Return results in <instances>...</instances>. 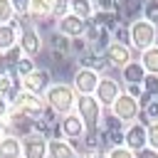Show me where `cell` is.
Wrapping results in <instances>:
<instances>
[{
    "instance_id": "6da1fadb",
    "label": "cell",
    "mask_w": 158,
    "mask_h": 158,
    "mask_svg": "<svg viewBox=\"0 0 158 158\" xmlns=\"http://www.w3.org/2000/svg\"><path fill=\"white\" fill-rule=\"evenodd\" d=\"M44 101H47V106H49L52 111L67 116V114H72V111L77 109V91H74V86L59 81V84H52V86L44 91Z\"/></svg>"
},
{
    "instance_id": "7a4b0ae2",
    "label": "cell",
    "mask_w": 158,
    "mask_h": 158,
    "mask_svg": "<svg viewBox=\"0 0 158 158\" xmlns=\"http://www.w3.org/2000/svg\"><path fill=\"white\" fill-rule=\"evenodd\" d=\"M104 106L99 104V99L94 96V94H86V96H77V114H79V118L84 121V126H86V131H96L99 126H101V118H104V111H101Z\"/></svg>"
},
{
    "instance_id": "3957f363",
    "label": "cell",
    "mask_w": 158,
    "mask_h": 158,
    "mask_svg": "<svg viewBox=\"0 0 158 158\" xmlns=\"http://www.w3.org/2000/svg\"><path fill=\"white\" fill-rule=\"evenodd\" d=\"M128 32H131V47L133 49H141V52L148 49V47H153L156 40H158V27L151 25L148 20H143V17L133 20L128 25Z\"/></svg>"
},
{
    "instance_id": "277c9868",
    "label": "cell",
    "mask_w": 158,
    "mask_h": 158,
    "mask_svg": "<svg viewBox=\"0 0 158 158\" xmlns=\"http://www.w3.org/2000/svg\"><path fill=\"white\" fill-rule=\"evenodd\" d=\"M111 116L114 118H118L121 123H133L141 114H143V109H141V101L136 99V96H131V94H121L114 104H111Z\"/></svg>"
},
{
    "instance_id": "5b68a950",
    "label": "cell",
    "mask_w": 158,
    "mask_h": 158,
    "mask_svg": "<svg viewBox=\"0 0 158 158\" xmlns=\"http://www.w3.org/2000/svg\"><path fill=\"white\" fill-rule=\"evenodd\" d=\"M12 109H17V111H22V114H27L30 118H35V121H37V118H42V116H44V111H47L49 106H47L44 96L32 94V91H20V96L15 99Z\"/></svg>"
},
{
    "instance_id": "8992f818",
    "label": "cell",
    "mask_w": 158,
    "mask_h": 158,
    "mask_svg": "<svg viewBox=\"0 0 158 158\" xmlns=\"http://www.w3.org/2000/svg\"><path fill=\"white\" fill-rule=\"evenodd\" d=\"M123 94V89H121V84H118V79H114V77H109V74H101L99 77V86H96V99H99V104L101 106H109L111 109V104L118 99Z\"/></svg>"
},
{
    "instance_id": "52a82bcc",
    "label": "cell",
    "mask_w": 158,
    "mask_h": 158,
    "mask_svg": "<svg viewBox=\"0 0 158 158\" xmlns=\"http://www.w3.org/2000/svg\"><path fill=\"white\" fill-rule=\"evenodd\" d=\"M96 86H99V72H94L89 67H77L74 69V91H77V96L96 94Z\"/></svg>"
},
{
    "instance_id": "ba28073f",
    "label": "cell",
    "mask_w": 158,
    "mask_h": 158,
    "mask_svg": "<svg viewBox=\"0 0 158 158\" xmlns=\"http://www.w3.org/2000/svg\"><path fill=\"white\" fill-rule=\"evenodd\" d=\"M86 27H89V20L79 17V15H72L67 12L59 22H57V32L69 37V40H77V37H84L86 35Z\"/></svg>"
},
{
    "instance_id": "9c48e42d",
    "label": "cell",
    "mask_w": 158,
    "mask_h": 158,
    "mask_svg": "<svg viewBox=\"0 0 158 158\" xmlns=\"http://www.w3.org/2000/svg\"><path fill=\"white\" fill-rule=\"evenodd\" d=\"M20 49H22V54L25 57H37L40 52H42V47H44V42H42V35H40V30L37 27H22L20 30Z\"/></svg>"
},
{
    "instance_id": "30bf717a",
    "label": "cell",
    "mask_w": 158,
    "mask_h": 158,
    "mask_svg": "<svg viewBox=\"0 0 158 158\" xmlns=\"http://www.w3.org/2000/svg\"><path fill=\"white\" fill-rule=\"evenodd\" d=\"M49 86H52V74L47 69H35L27 77H22V91H32V94L44 96V91Z\"/></svg>"
},
{
    "instance_id": "8fae6325",
    "label": "cell",
    "mask_w": 158,
    "mask_h": 158,
    "mask_svg": "<svg viewBox=\"0 0 158 158\" xmlns=\"http://www.w3.org/2000/svg\"><path fill=\"white\" fill-rule=\"evenodd\" d=\"M59 128H62V136H64L69 143H74V141H81V138H84V133H86V126H84V121L79 118V114H77V111L67 114V116L62 118Z\"/></svg>"
},
{
    "instance_id": "7c38bea8",
    "label": "cell",
    "mask_w": 158,
    "mask_h": 158,
    "mask_svg": "<svg viewBox=\"0 0 158 158\" xmlns=\"http://www.w3.org/2000/svg\"><path fill=\"white\" fill-rule=\"evenodd\" d=\"M104 57H106L109 67H116V69H123L128 62H133L131 59V44H121V42H111L106 47Z\"/></svg>"
},
{
    "instance_id": "4fadbf2b",
    "label": "cell",
    "mask_w": 158,
    "mask_h": 158,
    "mask_svg": "<svg viewBox=\"0 0 158 158\" xmlns=\"http://www.w3.org/2000/svg\"><path fill=\"white\" fill-rule=\"evenodd\" d=\"M123 146H126V148H131L133 153H138V151L148 148V131H146V126H143V123H136V121H133V123H128Z\"/></svg>"
},
{
    "instance_id": "5bb4252c",
    "label": "cell",
    "mask_w": 158,
    "mask_h": 158,
    "mask_svg": "<svg viewBox=\"0 0 158 158\" xmlns=\"http://www.w3.org/2000/svg\"><path fill=\"white\" fill-rule=\"evenodd\" d=\"M22 158H47V138L30 133L22 138Z\"/></svg>"
},
{
    "instance_id": "9a60e30c",
    "label": "cell",
    "mask_w": 158,
    "mask_h": 158,
    "mask_svg": "<svg viewBox=\"0 0 158 158\" xmlns=\"http://www.w3.org/2000/svg\"><path fill=\"white\" fill-rule=\"evenodd\" d=\"M47 158H79L74 143L67 138H49L47 141Z\"/></svg>"
},
{
    "instance_id": "2e32d148",
    "label": "cell",
    "mask_w": 158,
    "mask_h": 158,
    "mask_svg": "<svg viewBox=\"0 0 158 158\" xmlns=\"http://www.w3.org/2000/svg\"><path fill=\"white\" fill-rule=\"evenodd\" d=\"M54 7L57 0H30L27 15L30 20H54Z\"/></svg>"
},
{
    "instance_id": "e0dca14e",
    "label": "cell",
    "mask_w": 158,
    "mask_h": 158,
    "mask_svg": "<svg viewBox=\"0 0 158 158\" xmlns=\"http://www.w3.org/2000/svg\"><path fill=\"white\" fill-rule=\"evenodd\" d=\"M20 42V30H17V22H7V25H0V54L17 47Z\"/></svg>"
},
{
    "instance_id": "ac0fdd59",
    "label": "cell",
    "mask_w": 158,
    "mask_h": 158,
    "mask_svg": "<svg viewBox=\"0 0 158 158\" xmlns=\"http://www.w3.org/2000/svg\"><path fill=\"white\" fill-rule=\"evenodd\" d=\"M0 158H22V138L10 133L0 141Z\"/></svg>"
},
{
    "instance_id": "d6986e66",
    "label": "cell",
    "mask_w": 158,
    "mask_h": 158,
    "mask_svg": "<svg viewBox=\"0 0 158 158\" xmlns=\"http://www.w3.org/2000/svg\"><path fill=\"white\" fill-rule=\"evenodd\" d=\"M121 79L126 81V84H143V79H146V69H143V64L141 62H128L123 69H121Z\"/></svg>"
},
{
    "instance_id": "ffe728a7",
    "label": "cell",
    "mask_w": 158,
    "mask_h": 158,
    "mask_svg": "<svg viewBox=\"0 0 158 158\" xmlns=\"http://www.w3.org/2000/svg\"><path fill=\"white\" fill-rule=\"evenodd\" d=\"M69 12L72 15H79L84 20H91L94 12H96V7H94L91 0H69Z\"/></svg>"
},
{
    "instance_id": "44dd1931",
    "label": "cell",
    "mask_w": 158,
    "mask_h": 158,
    "mask_svg": "<svg viewBox=\"0 0 158 158\" xmlns=\"http://www.w3.org/2000/svg\"><path fill=\"white\" fill-rule=\"evenodd\" d=\"M141 64H143L146 74H158V44L143 49V54H141Z\"/></svg>"
},
{
    "instance_id": "7402d4cb",
    "label": "cell",
    "mask_w": 158,
    "mask_h": 158,
    "mask_svg": "<svg viewBox=\"0 0 158 158\" xmlns=\"http://www.w3.org/2000/svg\"><path fill=\"white\" fill-rule=\"evenodd\" d=\"M15 15H17V10H15L12 0H0V25L15 22Z\"/></svg>"
},
{
    "instance_id": "603a6c76",
    "label": "cell",
    "mask_w": 158,
    "mask_h": 158,
    "mask_svg": "<svg viewBox=\"0 0 158 158\" xmlns=\"http://www.w3.org/2000/svg\"><path fill=\"white\" fill-rule=\"evenodd\" d=\"M143 20H148L151 25L158 27V0H146V5H143Z\"/></svg>"
},
{
    "instance_id": "cb8c5ba5",
    "label": "cell",
    "mask_w": 158,
    "mask_h": 158,
    "mask_svg": "<svg viewBox=\"0 0 158 158\" xmlns=\"http://www.w3.org/2000/svg\"><path fill=\"white\" fill-rule=\"evenodd\" d=\"M143 91L151 94L153 99H158V74H146V79H143Z\"/></svg>"
},
{
    "instance_id": "d4e9b609",
    "label": "cell",
    "mask_w": 158,
    "mask_h": 158,
    "mask_svg": "<svg viewBox=\"0 0 158 158\" xmlns=\"http://www.w3.org/2000/svg\"><path fill=\"white\" fill-rule=\"evenodd\" d=\"M106 156L109 158H136V153L131 148H126V146H114V148L106 151Z\"/></svg>"
},
{
    "instance_id": "484cf974",
    "label": "cell",
    "mask_w": 158,
    "mask_h": 158,
    "mask_svg": "<svg viewBox=\"0 0 158 158\" xmlns=\"http://www.w3.org/2000/svg\"><path fill=\"white\" fill-rule=\"evenodd\" d=\"M116 40L114 42H121V44H131V32H128V27L126 25H116V30L111 32Z\"/></svg>"
},
{
    "instance_id": "4316f807",
    "label": "cell",
    "mask_w": 158,
    "mask_h": 158,
    "mask_svg": "<svg viewBox=\"0 0 158 158\" xmlns=\"http://www.w3.org/2000/svg\"><path fill=\"white\" fill-rule=\"evenodd\" d=\"M15 72H17L20 77H27L30 72H35V64H32V57H22V59L17 62V67H15Z\"/></svg>"
},
{
    "instance_id": "83f0119b",
    "label": "cell",
    "mask_w": 158,
    "mask_h": 158,
    "mask_svg": "<svg viewBox=\"0 0 158 158\" xmlns=\"http://www.w3.org/2000/svg\"><path fill=\"white\" fill-rule=\"evenodd\" d=\"M146 131H148V146L153 151H158V121H151L146 126Z\"/></svg>"
},
{
    "instance_id": "f1b7e54d",
    "label": "cell",
    "mask_w": 158,
    "mask_h": 158,
    "mask_svg": "<svg viewBox=\"0 0 158 158\" xmlns=\"http://www.w3.org/2000/svg\"><path fill=\"white\" fill-rule=\"evenodd\" d=\"M91 2H94V7H96V10L116 12V7H118V2H121V0H91Z\"/></svg>"
},
{
    "instance_id": "f546056e",
    "label": "cell",
    "mask_w": 158,
    "mask_h": 158,
    "mask_svg": "<svg viewBox=\"0 0 158 158\" xmlns=\"http://www.w3.org/2000/svg\"><path fill=\"white\" fill-rule=\"evenodd\" d=\"M143 114L148 121H158V99H151L146 106H143Z\"/></svg>"
},
{
    "instance_id": "4dcf8cb0",
    "label": "cell",
    "mask_w": 158,
    "mask_h": 158,
    "mask_svg": "<svg viewBox=\"0 0 158 158\" xmlns=\"http://www.w3.org/2000/svg\"><path fill=\"white\" fill-rule=\"evenodd\" d=\"M86 49H91L86 37H77V40H72V52H77V54H84Z\"/></svg>"
},
{
    "instance_id": "1f68e13d",
    "label": "cell",
    "mask_w": 158,
    "mask_h": 158,
    "mask_svg": "<svg viewBox=\"0 0 158 158\" xmlns=\"http://www.w3.org/2000/svg\"><path fill=\"white\" fill-rule=\"evenodd\" d=\"M17 15H27V7H30V0H12Z\"/></svg>"
},
{
    "instance_id": "d6a6232c",
    "label": "cell",
    "mask_w": 158,
    "mask_h": 158,
    "mask_svg": "<svg viewBox=\"0 0 158 158\" xmlns=\"http://www.w3.org/2000/svg\"><path fill=\"white\" fill-rule=\"evenodd\" d=\"M12 111V104L7 101V99H2L0 96V118H7V114Z\"/></svg>"
},
{
    "instance_id": "836d02e7",
    "label": "cell",
    "mask_w": 158,
    "mask_h": 158,
    "mask_svg": "<svg viewBox=\"0 0 158 158\" xmlns=\"http://www.w3.org/2000/svg\"><path fill=\"white\" fill-rule=\"evenodd\" d=\"M126 94H131V96L141 99V94H143V84H128V91H126Z\"/></svg>"
},
{
    "instance_id": "e575fe53",
    "label": "cell",
    "mask_w": 158,
    "mask_h": 158,
    "mask_svg": "<svg viewBox=\"0 0 158 158\" xmlns=\"http://www.w3.org/2000/svg\"><path fill=\"white\" fill-rule=\"evenodd\" d=\"M5 136H10V123H7V118H0V141Z\"/></svg>"
},
{
    "instance_id": "d590c367",
    "label": "cell",
    "mask_w": 158,
    "mask_h": 158,
    "mask_svg": "<svg viewBox=\"0 0 158 158\" xmlns=\"http://www.w3.org/2000/svg\"><path fill=\"white\" fill-rule=\"evenodd\" d=\"M89 158H109V156H106V153H91Z\"/></svg>"
},
{
    "instance_id": "8d00e7d4",
    "label": "cell",
    "mask_w": 158,
    "mask_h": 158,
    "mask_svg": "<svg viewBox=\"0 0 158 158\" xmlns=\"http://www.w3.org/2000/svg\"><path fill=\"white\" fill-rule=\"evenodd\" d=\"M0 77H2V67H0Z\"/></svg>"
}]
</instances>
